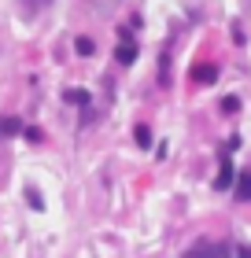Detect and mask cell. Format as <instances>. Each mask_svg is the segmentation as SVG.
<instances>
[{
	"label": "cell",
	"mask_w": 251,
	"mask_h": 258,
	"mask_svg": "<svg viewBox=\"0 0 251 258\" xmlns=\"http://www.w3.org/2000/svg\"><path fill=\"white\" fill-rule=\"evenodd\" d=\"M133 55H137V48H133V44H118V63H133Z\"/></svg>",
	"instance_id": "cell-3"
},
{
	"label": "cell",
	"mask_w": 251,
	"mask_h": 258,
	"mask_svg": "<svg viewBox=\"0 0 251 258\" xmlns=\"http://www.w3.org/2000/svg\"><path fill=\"white\" fill-rule=\"evenodd\" d=\"M229 177H233V162L225 159L222 162V173H218V188H229Z\"/></svg>",
	"instance_id": "cell-4"
},
{
	"label": "cell",
	"mask_w": 251,
	"mask_h": 258,
	"mask_svg": "<svg viewBox=\"0 0 251 258\" xmlns=\"http://www.w3.org/2000/svg\"><path fill=\"white\" fill-rule=\"evenodd\" d=\"M214 78H218V70H214V67H196V81H203V85H211Z\"/></svg>",
	"instance_id": "cell-2"
},
{
	"label": "cell",
	"mask_w": 251,
	"mask_h": 258,
	"mask_svg": "<svg viewBox=\"0 0 251 258\" xmlns=\"http://www.w3.org/2000/svg\"><path fill=\"white\" fill-rule=\"evenodd\" d=\"M236 258H251V243H244V247L236 251Z\"/></svg>",
	"instance_id": "cell-8"
},
{
	"label": "cell",
	"mask_w": 251,
	"mask_h": 258,
	"mask_svg": "<svg viewBox=\"0 0 251 258\" xmlns=\"http://www.w3.org/2000/svg\"><path fill=\"white\" fill-rule=\"evenodd\" d=\"M137 144H144V148L152 144V133H148V129H137Z\"/></svg>",
	"instance_id": "cell-7"
},
{
	"label": "cell",
	"mask_w": 251,
	"mask_h": 258,
	"mask_svg": "<svg viewBox=\"0 0 251 258\" xmlns=\"http://www.w3.org/2000/svg\"><path fill=\"white\" fill-rule=\"evenodd\" d=\"M185 258H222V247H214V243H196Z\"/></svg>",
	"instance_id": "cell-1"
},
{
	"label": "cell",
	"mask_w": 251,
	"mask_h": 258,
	"mask_svg": "<svg viewBox=\"0 0 251 258\" xmlns=\"http://www.w3.org/2000/svg\"><path fill=\"white\" fill-rule=\"evenodd\" d=\"M22 129V122H15V118H0V137H8V133H19Z\"/></svg>",
	"instance_id": "cell-5"
},
{
	"label": "cell",
	"mask_w": 251,
	"mask_h": 258,
	"mask_svg": "<svg viewBox=\"0 0 251 258\" xmlns=\"http://www.w3.org/2000/svg\"><path fill=\"white\" fill-rule=\"evenodd\" d=\"M236 196H240V199H251V173H244V177H240V192H236Z\"/></svg>",
	"instance_id": "cell-6"
}]
</instances>
